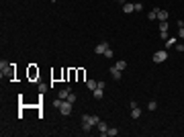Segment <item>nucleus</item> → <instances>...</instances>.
Returning <instances> with one entry per match:
<instances>
[{
  "instance_id": "obj_8",
  "label": "nucleus",
  "mask_w": 184,
  "mask_h": 137,
  "mask_svg": "<svg viewBox=\"0 0 184 137\" xmlns=\"http://www.w3.org/2000/svg\"><path fill=\"white\" fill-rule=\"evenodd\" d=\"M123 12H127V14H129V12H135V4L125 2V4H123Z\"/></svg>"
},
{
  "instance_id": "obj_9",
  "label": "nucleus",
  "mask_w": 184,
  "mask_h": 137,
  "mask_svg": "<svg viewBox=\"0 0 184 137\" xmlns=\"http://www.w3.org/2000/svg\"><path fill=\"white\" fill-rule=\"evenodd\" d=\"M158 21H168V10L160 8V10H158Z\"/></svg>"
},
{
  "instance_id": "obj_18",
  "label": "nucleus",
  "mask_w": 184,
  "mask_h": 137,
  "mask_svg": "<svg viewBox=\"0 0 184 137\" xmlns=\"http://www.w3.org/2000/svg\"><path fill=\"white\" fill-rule=\"evenodd\" d=\"M37 88H39V92H41V94H43V92L47 90V84H43V82H39V84H37Z\"/></svg>"
},
{
  "instance_id": "obj_25",
  "label": "nucleus",
  "mask_w": 184,
  "mask_h": 137,
  "mask_svg": "<svg viewBox=\"0 0 184 137\" xmlns=\"http://www.w3.org/2000/svg\"><path fill=\"white\" fill-rule=\"evenodd\" d=\"M115 2H123V0H115Z\"/></svg>"
},
{
  "instance_id": "obj_2",
  "label": "nucleus",
  "mask_w": 184,
  "mask_h": 137,
  "mask_svg": "<svg viewBox=\"0 0 184 137\" xmlns=\"http://www.w3.org/2000/svg\"><path fill=\"white\" fill-rule=\"evenodd\" d=\"M151 59H153L156 64H162V61H166V59H168V51H166V49H158V51L153 53Z\"/></svg>"
},
{
  "instance_id": "obj_7",
  "label": "nucleus",
  "mask_w": 184,
  "mask_h": 137,
  "mask_svg": "<svg viewBox=\"0 0 184 137\" xmlns=\"http://www.w3.org/2000/svg\"><path fill=\"white\" fill-rule=\"evenodd\" d=\"M70 92H72V88H61V90L58 92V96H59V98H61V100H68Z\"/></svg>"
},
{
  "instance_id": "obj_6",
  "label": "nucleus",
  "mask_w": 184,
  "mask_h": 137,
  "mask_svg": "<svg viewBox=\"0 0 184 137\" xmlns=\"http://www.w3.org/2000/svg\"><path fill=\"white\" fill-rule=\"evenodd\" d=\"M121 74H123V72H121V70L117 68V66H111V76H113V78H115L117 82L121 80Z\"/></svg>"
},
{
  "instance_id": "obj_4",
  "label": "nucleus",
  "mask_w": 184,
  "mask_h": 137,
  "mask_svg": "<svg viewBox=\"0 0 184 137\" xmlns=\"http://www.w3.org/2000/svg\"><path fill=\"white\" fill-rule=\"evenodd\" d=\"M108 47H111V45H108L106 41H102V43H98V45L94 47V53H98V55H102V53H104V51H106V49H108Z\"/></svg>"
},
{
  "instance_id": "obj_1",
  "label": "nucleus",
  "mask_w": 184,
  "mask_h": 137,
  "mask_svg": "<svg viewBox=\"0 0 184 137\" xmlns=\"http://www.w3.org/2000/svg\"><path fill=\"white\" fill-rule=\"evenodd\" d=\"M98 121H100V119H98L96 115H84V117H82V129L88 133V131H92V127H96Z\"/></svg>"
},
{
  "instance_id": "obj_11",
  "label": "nucleus",
  "mask_w": 184,
  "mask_h": 137,
  "mask_svg": "<svg viewBox=\"0 0 184 137\" xmlns=\"http://www.w3.org/2000/svg\"><path fill=\"white\" fill-rule=\"evenodd\" d=\"M176 43H178V39H176V37H168V39H166V49H168V47H174Z\"/></svg>"
},
{
  "instance_id": "obj_3",
  "label": "nucleus",
  "mask_w": 184,
  "mask_h": 137,
  "mask_svg": "<svg viewBox=\"0 0 184 137\" xmlns=\"http://www.w3.org/2000/svg\"><path fill=\"white\" fill-rule=\"evenodd\" d=\"M59 113L64 115V117L72 115V103H70V100H64V103H61V106H59Z\"/></svg>"
},
{
  "instance_id": "obj_21",
  "label": "nucleus",
  "mask_w": 184,
  "mask_h": 137,
  "mask_svg": "<svg viewBox=\"0 0 184 137\" xmlns=\"http://www.w3.org/2000/svg\"><path fill=\"white\" fill-rule=\"evenodd\" d=\"M68 100H70V103H72V104L76 103V94H74V92H70V96H68Z\"/></svg>"
},
{
  "instance_id": "obj_16",
  "label": "nucleus",
  "mask_w": 184,
  "mask_h": 137,
  "mask_svg": "<svg viewBox=\"0 0 184 137\" xmlns=\"http://www.w3.org/2000/svg\"><path fill=\"white\" fill-rule=\"evenodd\" d=\"M106 135H111V137L119 135V129H115V127H108V131H106Z\"/></svg>"
},
{
  "instance_id": "obj_23",
  "label": "nucleus",
  "mask_w": 184,
  "mask_h": 137,
  "mask_svg": "<svg viewBox=\"0 0 184 137\" xmlns=\"http://www.w3.org/2000/svg\"><path fill=\"white\" fill-rule=\"evenodd\" d=\"M174 49H176V51H184V45H182V43H176Z\"/></svg>"
},
{
  "instance_id": "obj_22",
  "label": "nucleus",
  "mask_w": 184,
  "mask_h": 137,
  "mask_svg": "<svg viewBox=\"0 0 184 137\" xmlns=\"http://www.w3.org/2000/svg\"><path fill=\"white\" fill-rule=\"evenodd\" d=\"M102 55H104V57H113V49H111V47H108V49H106V51H104Z\"/></svg>"
},
{
  "instance_id": "obj_12",
  "label": "nucleus",
  "mask_w": 184,
  "mask_h": 137,
  "mask_svg": "<svg viewBox=\"0 0 184 137\" xmlns=\"http://www.w3.org/2000/svg\"><path fill=\"white\" fill-rule=\"evenodd\" d=\"M131 117H133V119H139V117H141V109H139V106L131 109Z\"/></svg>"
},
{
  "instance_id": "obj_20",
  "label": "nucleus",
  "mask_w": 184,
  "mask_h": 137,
  "mask_svg": "<svg viewBox=\"0 0 184 137\" xmlns=\"http://www.w3.org/2000/svg\"><path fill=\"white\" fill-rule=\"evenodd\" d=\"M61 103H64V100H61V98H55V100H53V106H55V109H59V106H61Z\"/></svg>"
},
{
  "instance_id": "obj_19",
  "label": "nucleus",
  "mask_w": 184,
  "mask_h": 137,
  "mask_svg": "<svg viewBox=\"0 0 184 137\" xmlns=\"http://www.w3.org/2000/svg\"><path fill=\"white\" fill-rule=\"evenodd\" d=\"M147 109H150V111H156V109H158V103H156V100H150Z\"/></svg>"
},
{
  "instance_id": "obj_5",
  "label": "nucleus",
  "mask_w": 184,
  "mask_h": 137,
  "mask_svg": "<svg viewBox=\"0 0 184 137\" xmlns=\"http://www.w3.org/2000/svg\"><path fill=\"white\" fill-rule=\"evenodd\" d=\"M96 129H98V133L104 137V135H106V131H108V125H106L104 121H98V123H96Z\"/></svg>"
},
{
  "instance_id": "obj_15",
  "label": "nucleus",
  "mask_w": 184,
  "mask_h": 137,
  "mask_svg": "<svg viewBox=\"0 0 184 137\" xmlns=\"http://www.w3.org/2000/svg\"><path fill=\"white\" fill-rule=\"evenodd\" d=\"M168 31V21H160V33H166Z\"/></svg>"
},
{
  "instance_id": "obj_10",
  "label": "nucleus",
  "mask_w": 184,
  "mask_h": 137,
  "mask_svg": "<svg viewBox=\"0 0 184 137\" xmlns=\"http://www.w3.org/2000/svg\"><path fill=\"white\" fill-rule=\"evenodd\" d=\"M158 10H160V8H151V10L147 12V19H150V21H156V19H158Z\"/></svg>"
},
{
  "instance_id": "obj_17",
  "label": "nucleus",
  "mask_w": 184,
  "mask_h": 137,
  "mask_svg": "<svg viewBox=\"0 0 184 137\" xmlns=\"http://www.w3.org/2000/svg\"><path fill=\"white\" fill-rule=\"evenodd\" d=\"M102 90L104 88H94V98H102Z\"/></svg>"
},
{
  "instance_id": "obj_24",
  "label": "nucleus",
  "mask_w": 184,
  "mask_h": 137,
  "mask_svg": "<svg viewBox=\"0 0 184 137\" xmlns=\"http://www.w3.org/2000/svg\"><path fill=\"white\" fill-rule=\"evenodd\" d=\"M178 39H184V27L178 29Z\"/></svg>"
},
{
  "instance_id": "obj_14",
  "label": "nucleus",
  "mask_w": 184,
  "mask_h": 137,
  "mask_svg": "<svg viewBox=\"0 0 184 137\" xmlns=\"http://www.w3.org/2000/svg\"><path fill=\"white\" fill-rule=\"evenodd\" d=\"M86 86H88L90 90H94V88H98V82H96V80H88V82H86Z\"/></svg>"
},
{
  "instance_id": "obj_13",
  "label": "nucleus",
  "mask_w": 184,
  "mask_h": 137,
  "mask_svg": "<svg viewBox=\"0 0 184 137\" xmlns=\"http://www.w3.org/2000/svg\"><path fill=\"white\" fill-rule=\"evenodd\" d=\"M115 66H117V68H119V70H121V72H123V70L127 68V61H125V59H119V61H117Z\"/></svg>"
}]
</instances>
